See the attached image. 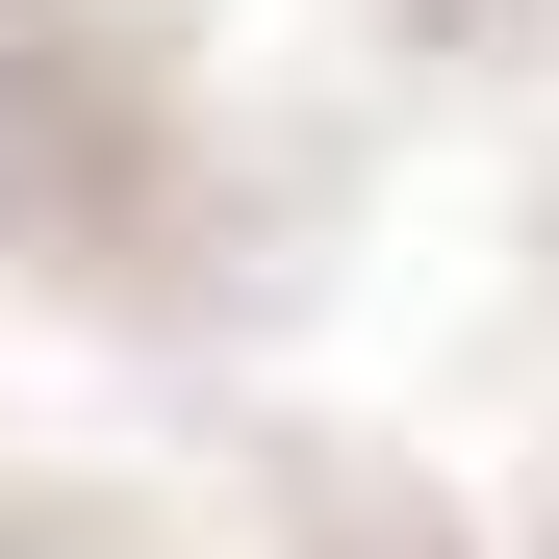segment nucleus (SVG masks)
<instances>
[{
  "mask_svg": "<svg viewBox=\"0 0 559 559\" xmlns=\"http://www.w3.org/2000/svg\"><path fill=\"white\" fill-rule=\"evenodd\" d=\"M280 559H457V534H432V509H382V484H331V509L280 534Z\"/></svg>",
  "mask_w": 559,
  "mask_h": 559,
  "instance_id": "nucleus-2",
  "label": "nucleus"
},
{
  "mask_svg": "<svg viewBox=\"0 0 559 559\" xmlns=\"http://www.w3.org/2000/svg\"><path fill=\"white\" fill-rule=\"evenodd\" d=\"M0 559H103V534H51V509H0Z\"/></svg>",
  "mask_w": 559,
  "mask_h": 559,
  "instance_id": "nucleus-3",
  "label": "nucleus"
},
{
  "mask_svg": "<svg viewBox=\"0 0 559 559\" xmlns=\"http://www.w3.org/2000/svg\"><path fill=\"white\" fill-rule=\"evenodd\" d=\"M51 178H76V51L26 26V0H0V254L51 229Z\"/></svg>",
  "mask_w": 559,
  "mask_h": 559,
  "instance_id": "nucleus-1",
  "label": "nucleus"
},
{
  "mask_svg": "<svg viewBox=\"0 0 559 559\" xmlns=\"http://www.w3.org/2000/svg\"><path fill=\"white\" fill-rule=\"evenodd\" d=\"M509 559H559V484H534V534H509Z\"/></svg>",
  "mask_w": 559,
  "mask_h": 559,
  "instance_id": "nucleus-4",
  "label": "nucleus"
}]
</instances>
